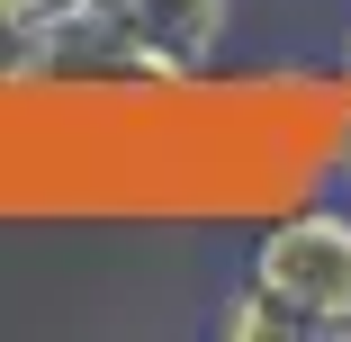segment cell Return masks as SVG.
<instances>
[{"instance_id": "cell-4", "label": "cell", "mask_w": 351, "mask_h": 342, "mask_svg": "<svg viewBox=\"0 0 351 342\" xmlns=\"http://www.w3.org/2000/svg\"><path fill=\"white\" fill-rule=\"evenodd\" d=\"M217 333L226 342H306V324L289 315V306H279L261 280H243L234 297H226V315H217Z\"/></svg>"}, {"instance_id": "cell-7", "label": "cell", "mask_w": 351, "mask_h": 342, "mask_svg": "<svg viewBox=\"0 0 351 342\" xmlns=\"http://www.w3.org/2000/svg\"><path fill=\"white\" fill-rule=\"evenodd\" d=\"M342 82H351V45H342Z\"/></svg>"}, {"instance_id": "cell-5", "label": "cell", "mask_w": 351, "mask_h": 342, "mask_svg": "<svg viewBox=\"0 0 351 342\" xmlns=\"http://www.w3.org/2000/svg\"><path fill=\"white\" fill-rule=\"evenodd\" d=\"M0 10H10V19H54V27H63V19H82V0H0Z\"/></svg>"}, {"instance_id": "cell-2", "label": "cell", "mask_w": 351, "mask_h": 342, "mask_svg": "<svg viewBox=\"0 0 351 342\" xmlns=\"http://www.w3.org/2000/svg\"><path fill=\"white\" fill-rule=\"evenodd\" d=\"M234 19V0H82V27L117 45H162L180 63H207Z\"/></svg>"}, {"instance_id": "cell-6", "label": "cell", "mask_w": 351, "mask_h": 342, "mask_svg": "<svg viewBox=\"0 0 351 342\" xmlns=\"http://www.w3.org/2000/svg\"><path fill=\"white\" fill-rule=\"evenodd\" d=\"M333 162H342V180H351V126H342V145H333Z\"/></svg>"}, {"instance_id": "cell-3", "label": "cell", "mask_w": 351, "mask_h": 342, "mask_svg": "<svg viewBox=\"0 0 351 342\" xmlns=\"http://www.w3.org/2000/svg\"><path fill=\"white\" fill-rule=\"evenodd\" d=\"M54 73H63V27L0 10V99H10V90H36V82H54Z\"/></svg>"}, {"instance_id": "cell-1", "label": "cell", "mask_w": 351, "mask_h": 342, "mask_svg": "<svg viewBox=\"0 0 351 342\" xmlns=\"http://www.w3.org/2000/svg\"><path fill=\"white\" fill-rule=\"evenodd\" d=\"M252 280L306 324V342H351V208H289L252 234Z\"/></svg>"}]
</instances>
